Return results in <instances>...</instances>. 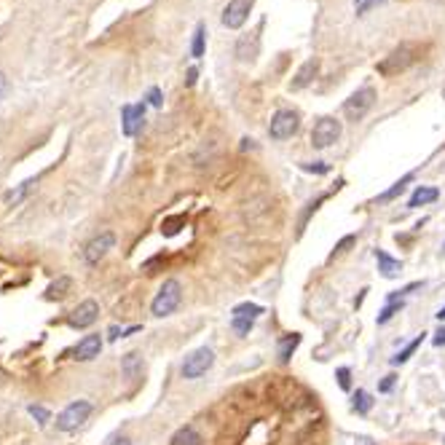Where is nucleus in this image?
<instances>
[{"label":"nucleus","mask_w":445,"mask_h":445,"mask_svg":"<svg viewBox=\"0 0 445 445\" xmlns=\"http://www.w3.org/2000/svg\"><path fill=\"white\" fill-rule=\"evenodd\" d=\"M304 169H306V172H317V175H324V172H330V166H327V164H322V162L304 164Z\"/></svg>","instance_id":"72a5a7b5"},{"label":"nucleus","mask_w":445,"mask_h":445,"mask_svg":"<svg viewBox=\"0 0 445 445\" xmlns=\"http://www.w3.org/2000/svg\"><path fill=\"white\" fill-rule=\"evenodd\" d=\"M437 196H440L437 188H432V185H419V188L413 191V196L408 199V209H416V207H426V204L437 202Z\"/></svg>","instance_id":"dca6fc26"},{"label":"nucleus","mask_w":445,"mask_h":445,"mask_svg":"<svg viewBox=\"0 0 445 445\" xmlns=\"http://www.w3.org/2000/svg\"><path fill=\"white\" fill-rule=\"evenodd\" d=\"M121 119H123V134H126V137L140 134L142 126H145V102H140V105H123Z\"/></svg>","instance_id":"f8f14e48"},{"label":"nucleus","mask_w":445,"mask_h":445,"mask_svg":"<svg viewBox=\"0 0 445 445\" xmlns=\"http://www.w3.org/2000/svg\"><path fill=\"white\" fill-rule=\"evenodd\" d=\"M169 445H204V437L199 435V429H196V426L185 424L172 435Z\"/></svg>","instance_id":"f3484780"},{"label":"nucleus","mask_w":445,"mask_h":445,"mask_svg":"<svg viewBox=\"0 0 445 445\" xmlns=\"http://www.w3.org/2000/svg\"><path fill=\"white\" fill-rule=\"evenodd\" d=\"M110 445H132V440H129V437H119V440H113Z\"/></svg>","instance_id":"58836bf2"},{"label":"nucleus","mask_w":445,"mask_h":445,"mask_svg":"<svg viewBox=\"0 0 445 445\" xmlns=\"http://www.w3.org/2000/svg\"><path fill=\"white\" fill-rule=\"evenodd\" d=\"M416 60H419V46H416V43H403V46H397L376 70H378L381 76H397V73L408 70Z\"/></svg>","instance_id":"f03ea898"},{"label":"nucleus","mask_w":445,"mask_h":445,"mask_svg":"<svg viewBox=\"0 0 445 445\" xmlns=\"http://www.w3.org/2000/svg\"><path fill=\"white\" fill-rule=\"evenodd\" d=\"M70 287H73V279H70V277H60L57 282L49 284V290H46V298H51V301H54V298H64Z\"/></svg>","instance_id":"aec40b11"},{"label":"nucleus","mask_w":445,"mask_h":445,"mask_svg":"<svg viewBox=\"0 0 445 445\" xmlns=\"http://www.w3.org/2000/svg\"><path fill=\"white\" fill-rule=\"evenodd\" d=\"M8 91H11V83H8V78L0 73V102L8 97Z\"/></svg>","instance_id":"f704fd0d"},{"label":"nucleus","mask_w":445,"mask_h":445,"mask_svg":"<svg viewBox=\"0 0 445 445\" xmlns=\"http://www.w3.org/2000/svg\"><path fill=\"white\" fill-rule=\"evenodd\" d=\"M33 185H35V177L24 180L19 188H17V191H8V193H6V204H19L21 199H24V196H27V193L33 191Z\"/></svg>","instance_id":"393cba45"},{"label":"nucleus","mask_w":445,"mask_h":445,"mask_svg":"<svg viewBox=\"0 0 445 445\" xmlns=\"http://www.w3.org/2000/svg\"><path fill=\"white\" fill-rule=\"evenodd\" d=\"M121 370L129 381H137L142 373V357L137 351H129L126 357H121Z\"/></svg>","instance_id":"6ab92c4d"},{"label":"nucleus","mask_w":445,"mask_h":445,"mask_svg":"<svg viewBox=\"0 0 445 445\" xmlns=\"http://www.w3.org/2000/svg\"><path fill=\"white\" fill-rule=\"evenodd\" d=\"M351 244H354V236H344L341 242L335 244V250H333V255H330V258H335V255H344V252L349 250V247H351Z\"/></svg>","instance_id":"7c9ffc66"},{"label":"nucleus","mask_w":445,"mask_h":445,"mask_svg":"<svg viewBox=\"0 0 445 445\" xmlns=\"http://www.w3.org/2000/svg\"><path fill=\"white\" fill-rule=\"evenodd\" d=\"M408 182H413V175H410V172H408L405 177H400V180L394 182L389 191H384V193L378 196V202H392V199H397V196H400V193L405 191V185H408Z\"/></svg>","instance_id":"5701e85b"},{"label":"nucleus","mask_w":445,"mask_h":445,"mask_svg":"<svg viewBox=\"0 0 445 445\" xmlns=\"http://www.w3.org/2000/svg\"><path fill=\"white\" fill-rule=\"evenodd\" d=\"M437 320H440V322H443V320H445V306H443V308H440V311H437Z\"/></svg>","instance_id":"ea45409f"},{"label":"nucleus","mask_w":445,"mask_h":445,"mask_svg":"<svg viewBox=\"0 0 445 445\" xmlns=\"http://www.w3.org/2000/svg\"><path fill=\"white\" fill-rule=\"evenodd\" d=\"M394 378H397V376H386L384 381H381V386H378V389H381V392H389V389L394 386Z\"/></svg>","instance_id":"e433bc0d"},{"label":"nucleus","mask_w":445,"mask_h":445,"mask_svg":"<svg viewBox=\"0 0 445 445\" xmlns=\"http://www.w3.org/2000/svg\"><path fill=\"white\" fill-rule=\"evenodd\" d=\"M100 349H102L100 333L83 335L81 341H78V346L73 349V360H78V363H91L94 357H100Z\"/></svg>","instance_id":"ddd939ff"},{"label":"nucleus","mask_w":445,"mask_h":445,"mask_svg":"<svg viewBox=\"0 0 445 445\" xmlns=\"http://www.w3.org/2000/svg\"><path fill=\"white\" fill-rule=\"evenodd\" d=\"M435 346H445V330H440V333L435 335Z\"/></svg>","instance_id":"4c0bfd02"},{"label":"nucleus","mask_w":445,"mask_h":445,"mask_svg":"<svg viewBox=\"0 0 445 445\" xmlns=\"http://www.w3.org/2000/svg\"><path fill=\"white\" fill-rule=\"evenodd\" d=\"M30 416H33L38 424H49V421H51V413H49L43 405H30Z\"/></svg>","instance_id":"c85d7f7f"},{"label":"nucleus","mask_w":445,"mask_h":445,"mask_svg":"<svg viewBox=\"0 0 445 445\" xmlns=\"http://www.w3.org/2000/svg\"><path fill=\"white\" fill-rule=\"evenodd\" d=\"M204 41H207V27L199 24L196 33H193V43H191V57L193 60H202L204 57Z\"/></svg>","instance_id":"b1692460"},{"label":"nucleus","mask_w":445,"mask_h":445,"mask_svg":"<svg viewBox=\"0 0 445 445\" xmlns=\"http://www.w3.org/2000/svg\"><path fill=\"white\" fill-rule=\"evenodd\" d=\"M261 314H263V308H261V306L247 301V304H239L234 311H231V324H234V330H236L239 335H247Z\"/></svg>","instance_id":"1a4fd4ad"},{"label":"nucleus","mask_w":445,"mask_h":445,"mask_svg":"<svg viewBox=\"0 0 445 445\" xmlns=\"http://www.w3.org/2000/svg\"><path fill=\"white\" fill-rule=\"evenodd\" d=\"M196 78H199V70H196V67H191V70H188V78H185V86H193Z\"/></svg>","instance_id":"c9c22d12"},{"label":"nucleus","mask_w":445,"mask_h":445,"mask_svg":"<svg viewBox=\"0 0 445 445\" xmlns=\"http://www.w3.org/2000/svg\"><path fill=\"white\" fill-rule=\"evenodd\" d=\"M365 0H354V6H357V8H360V6H363Z\"/></svg>","instance_id":"a19ab883"},{"label":"nucleus","mask_w":445,"mask_h":445,"mask_svg":"<svg viewBox=\"0 0 445 445\" xmlns=\"http://www.w3.org/2000/svg\"><path fill=\"white\" fill-rule=\"evenodd\" d=\"M324 199H327V196H324V193H322V196H317L314 202H308V204H306V212H304V215H301V222H298V234H301V231H304V228H306V222H308V215H311V212H317V207H320V204H322Z\"/></svg>","instance_id":"cd10ccee"},{"label":"nucleus","mask_w":445,"mask_h":445,"mask_svg":"<svg viewBox=\"0 0 445 445\" xmlns=\"http://www.w3.org/2000/svg\"><path fill=\"white\" fill-rule=\"evenodd\" d=\"M250 11H252V0H231L222 8V27L239 30L244 21L250 19Z\"/></svg>","instance_id":"9d476101"},{"label":"nucleus","mask_w":445,"mask_h":445,"mask_svg":"<svg viewBox=\"0 0 445 445\" xmlns=\"http://www.w3.org/2000/svg\"><path fill=\"white\" fill-rule=\"evenodd\" d=\"M113 247H116V234L113 231H102V234H97L91 242L83 247V263L97 265Z\"/></svg>","instance_id":"6e6552de"},{"label":"nucleus","mask_w":445,"mask_h":445,"mask_svg":"<svg viewBox=\"0 0 445 445\" xmlns=\"http://www.w3.org/2000/svg\"><path fill=\"white\" fill-rule=\"evenodd\" d=\"M236 57L239 62H255L258 57V38L255 35H242L236 43Z\"/></svg>","instance_id":"a211bd4d"},{"label":"nucleus","mask_w":445,"mask_h":445,"mask_svg":"<svg viewBox=\"0 0 445 445\" xmlns=\"http://www.w3.org/2000/svg\"><path fill=\"white\" fill-rule=\"evenodd\" d=\"M421 344H424V333H421V335H416V338H413L410 344L405 346V349H400V351H397V354L392 357V365H403V363H408V360H410V354H413V351H416V349H419Z\"/></svg>","instance_id":"412c9836"},{"label":"nucleus","mask_w":445,"mask_h":445,"mask_svg":"<svg viewBox=\"0 0 445 445\" xmlns=\"http://www.w3.org/2000/svg\"><path fill=\"white\" fill-rule=\"evenodd\" d=\"M376 261H378V271H381V277H384V279H394V277H400L403 263H400L397 258L386 255L384 250H376Z\"/></svg>","instance_id":"2eb2a0df"},{"label":"nucleus","mask_w":445,"mask_h":445,"mask_svg":"<svg viewBox=\"0 0 445 445\" xmlns=\"http://www.w3.org/2000/svg\"><path fill=\"white\" fill-rule=\"evenodd\" d=\"M298 344H301V335H298V333L287 335L282 344H279V363H290V357H293V351L298 349Z\"/></svg>","instance_id":"4be33fe9"},{"label":"nucleus","mask_w":445,"mask_h":445,"mask_svg":"<svg viewBox=\"0 0 445 445\" xmlns=\"http://www.w3.org/2000/svg\"><path fill=\"white\" fill-rule=\"evenodd\" d=\"M376 105V89L373 86H363V89H357L349 100L344 102V113L349 121H363L365 116H367V110Z\"/></svg>","instance_id":"20e7f679"},{"label":"nucleus","mask_w":445,"mask_h":445,"mask_svg":"<svg viewBox=\"0 0 445 445\" xmlns=\"http://www.w3.org/2000/svg\"><path fill=\"white\" fill-rule=\"evenodd\" d=\"M341 137V121H335V119H330V116H324L320 121L314 123V129H311V145L314 148H330V145H335Z\"/></svg>","instance_id":"0eeeda50"},{"label":"nucleus","mask_w":445,"mask_h":445,"mask_svg":"<svg viewBox=\"0 0 445 445\" xmlns=\"http://www.w3.org/2000/svg\"><path fill=\"white\" fill-rule=\"evenodd\" d=\"M89 416H91V403L89 400H76L57 416V429L60 432H76Z\"/></svg>","instance_id":"39448f33"},{"label":"nucleus","mask_w":445,"mask_h":445,"mask_svg":"<svg viewBox=\"0 0 445 445\" xmlns=\"http://www.w3.org/2000/svg\"><path fill=\"white\" fill-rule=\"evenodd\" d=\"M317 70H320V60H308V62H304V64H301V70L295 73V78H293V83H290V89H293V91H301V89H306L308 83L314 81Z\"/></svg>","instance_id":"4468645a"},{"label":"nucleus","mask_w":445,"mask_h":445,"mask_svg":"<svg viewBox=\"0 0 445 445\" xmlns=\"http://www.w3.org/2000/svg\"><path fill=\"white\" fill-rule=\"evenodd\" d=\"M182 222V218H172V220H166L164 222V234H166V236H175V234H177V231H180V228H177V225H180Z\"/></svg>","instance_id":"473e14b6"},{"label":"nucleus","mask_w":445,"mask_h":445,"mask_svg":"<svg viewBox=\"0 0 445 445\" xmlns=\"http://www.w3.org/2000/svg\"><path fill=\"white\" fill-rule=\"evenodd\" d=\"M443 252H445V244H443Z\"/></svg>","instance_id":"79ce46f5"},{"label":"nucleus","mask_w":445,"mask_h":445,"mask_svg":"<svg viewBox=\"0 0 445 445\" xmlns=\"http://www.w3.org/2000/svg\"><path fill=\"white\" fill-rule=\"evenodd\" d=\"M298 129H301V116L295 110H277L271 123H268L271 140H290Z\"/></svg>","instance_id":"423d86ee"},{"label":"nucleus","mask_w":445,"mask_h":445,"mask_svg":"<svg viewBox=\"0 0 445 445\" xmlns=\"http://www.w3.org/2000/svg\"><path fill=\"white\" fill-rule=\"evenodd\" d=\"M215 365V351L209 349V346H202V349H196V351H191L180 365V373L182 378H188V381H196V378H202L204 373L209 370Z\"/></svg>","instance_id":"7ed1b4c3"},{"label":"nucleus","mask_w":445,"mask_h":445,"mask_svg":"<svg viewBox=\"0 0 445 445\" xmlns=\"http://www.w3.org/2000/svg\"><path fill=\"white\" fill-rule=\"evenodd\" d=\"M148 102L153 105V107H162V102H164V94H162V89L159 86H153L150 91H148Z\"/></svg>","instance_id":"2f4dec72"},{"label":"nucleus","mask_w":445,"mask_h":445,"mask_svg":"<svg viewBox=\"0 0 445 445\" xmlns=\"http://www.w3.org/2000/svg\"><path fill=\"white\" fill-rule=\"evenodd\" d=\"M335 376H338V386L341 389H351V370L349 367H338Z\"/></svg>","instance_id":"c756f323"},{"label":"nucleus","mask_w":445,"mask_h":445,"mask_svg":"<svg viewBox=\"0 0 445 445\" xmlns=\"http://www.w3.org/2000/svg\"><path fill=\"white\" fill-rule=\"evenodd\" d=\"M443 443H445V440H443Z\"/></svg>","instance_id":"37998d69"},{"label":"nucleus","mask_w":445,"mask_h":445,"mask_svg":"<svg viewBox=\"0 0 445 445\" xmlns=\"http://www.w3.org/2000/svg\"><path fill=\"white\" fill-rule=\"evenodd\" d=\"M100 320V304L97 301H83L73 308V314H70V327H76V330H83V327H91V324Z\"/></svg>","instance_id":"9b49d317"},{"label":"nucleus","mask_w":445,"mask_h":445,"mask_svg":"<svg viewBox=\"0 0 445 445\" xmlns=\"http://www.w3.org/2000/svg\"><path fill=\"white\" fill-rule=\"evenodd\" d=\"M351 408H354L360 416H365V413L373 408V397H370L365 389H357V394H354V405H351Z\"/></svg>","instance_id":"a878e982"},{"label":"nucleus","mask_w":445,"mask_h":445,"mask_svg":"<svg viewBox=\"0 0 445 445\" xmlns=\"http://www.w3.org/2000/svg\"><path fill=\"white\" fill-rule=\"evenodd\" d=\"M182 304V284L177 279H166L162 284V290L156 293L153 304H150V311L153 317H169L177 311V306Z\"/></svg>","instance_id":"f257e3e1"},{"label":"nucleus","mask_w":445,"mask_h":445,"mask_svg":"<svg viewBox=\"0 0 445 445\" xmlns=\"http://www.w3.org/2000/svg\"><path fill=\"white\" fill-rule=\"evenodd\" d=\"M403 311V301H389V304L384 306V311L378 314V324H386L394 314H400Z\"/></svg>","instance_id":"bb28decb"}]
</instances>
